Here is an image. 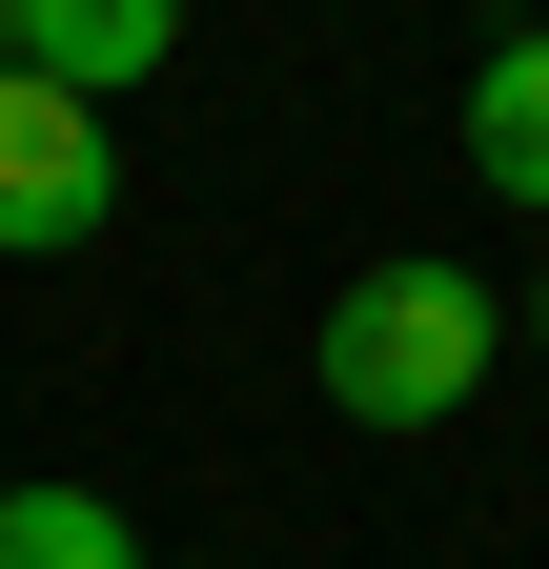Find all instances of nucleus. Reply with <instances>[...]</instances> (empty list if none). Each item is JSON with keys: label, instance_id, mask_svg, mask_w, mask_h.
I'll return each instance as SVG.
<instances>
[{"label": "nucleus", "instance_id": "nucleus-5", "mask_svg": "<svg viewBox=\"0 0 549 569\" xmlns=\"http://www.w3.org/2000/svg\"><path fill=\"white\" fill-rule=\"evenodd\" d=\"M0 569H163V549L122 529L102 488H61V468H21V488H0Z\"/></svg>", "mask_w": 549, "mask_h": 569}, {"label": "nucleus", "instance_id": "nucleus-6", "mask_svg": "<svg viewBox=\"0 0 549 569\" xmlns=\"http://www.w3.org/2000/svg\"><path fill=\"white\" fill-rule=\"evenodd\" d=\"M0 61H21V0H0Z\"/></svg>", "mask_w": 549, "mask_h": 569}, {"label": "nucleus", "instance_id": "nucleus-3", "mask_svg": "<svg viewBox=\"0 0 549 569\" xmlns=\"http://www.w3.org/2000/svg\"><path fill=\"white\" fill-rule=\"evenodd\" d=\"M163 41H183V0H21V82H61V102L163 82Z\"/></svg>", "mask_w": 549, "mask_h": 569}, {"label": "nucleus", "instance_id": "nucleus-7", "mask_svg": "<svg viewBox=\"0 0 549 569\" xmlns=\"http://www.w3.org/2000/svg\"><path fill=\"white\" fill-rule=\"evenodd\" d=\"M529 346H549V284H529Z\"/></svg>", "mask_w": 549, "mask_h": 569}, {"label": "nucleus", "instance_id": "nucleus-2", "mask_svg": "<svg viewBox=\"0 0 549 569\" xmlns=\"http://www.w3.org/2000/svg\"><path fill=\"white\" fill-rule=\"evenodd\" d=\"M102 224H122V122L0 61V264H61V244H102Z\"/></svg>", "mask_w": 549, "mask_h": 569}, {"label": "nucleus", "instance_id": "nucleus-4", "mask_svg": "<svg viewBox=\"0 0 549 569\" xmlns=\"http://www.w3.org/2000/svg\"><path fill=\"white\" fill-rule=\"evenodd\" d=\"M468 183H489L509 224H549V21L468 61Z\"/></svg>", "mask_w": 549, "mask_h": 569}, {"label": "nucleus", "instance_id": "nucleus-1", "mask_svg": "<svg viewBox=\"0 0 549 569\" xmlns=\"http://www.w3.org/2000/svg\"><path fill=\"white\" fill-rule=\"evenodd\" d=\"M306 367H326V407H347L367 448H407V427H468V387L509 367V306H489L468 264L387 244V264L326 284V346H306Z\"/></svg>", "mask_w": 549, "mask_h": 569}]
</instances>
